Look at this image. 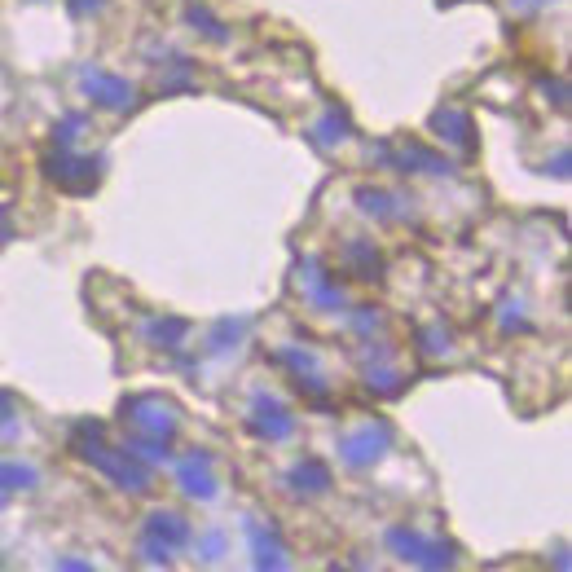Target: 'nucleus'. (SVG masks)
Masks as SVG:
<instances>
[]
</instances>
